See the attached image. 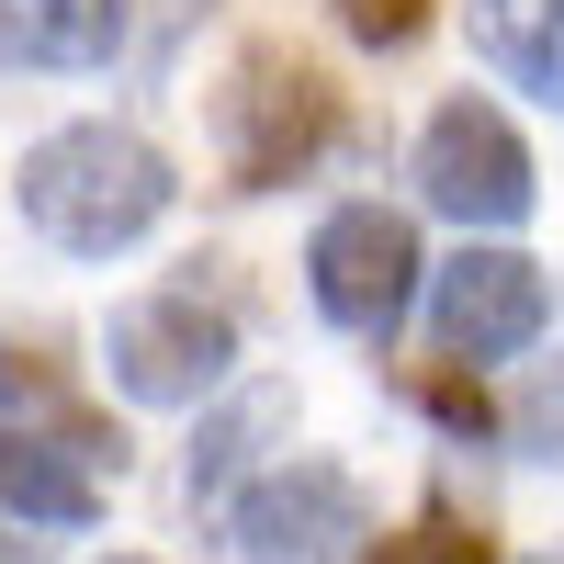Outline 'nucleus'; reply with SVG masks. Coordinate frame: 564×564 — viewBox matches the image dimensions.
Instances as JSON below:
<instances>
[{"mask_svg":"<svg viewBox=\"0 0 564 564\" xmlns=\"http://www.w3.org/2000/svg\"><path fill=\"white\" fill-rule=\"evenodd\" d=\"M475 57L564 113V0H475Z\"/></svg>","mask_w":564,"mask_h":564,"instance_id":"obj_11","label":"nucleus"},{"mask_svg":"<svg viewBox=\"0 0 564 564\" xmlns=\"http://www.w3.org/2000/svg\"><path fill=\"white\" fill-rule=\"evenodd\" d=\"M102 361L135 406H204L238 361V316L204 305V282H170V294H135L102 327Z\"/></svg>","mask_w":564,"mask_h":564,"instance_id":"obj_5","label":"nucleus"},{"mask_svg":"<svg viewBox=\"0 0 564 564\" xmlns=\"http://www.w3.org/2000/svg\"><path fill=\"white\" fill-rule=\"evenodd\" d=\"M339 135H350L339 90H327V68H305L294 45H249V57L226 68V90H215V148H226V181H238V193L305 181Z\"/></svg>","mask_w":564,"mask_h":564,"instance_id":"obj_2","label":"nucleus"},{"mask_svg":"<svg viewBox=\"0 0 564 564\" xmlns=\"http://www.w3.org/2000/svg\"><path fill=\"white\" fill-rule=\"evenodd\" d=\"M417 226L395 215V204H339L305 238V294H316V316L339 327V339H372L384 350L395 327H406V305H417Z\"/></svg>","mask_w":564,"mask_h":564,"instance_id":"obj_3","label":"nucleus"},{"mask_svg":"<svg viewBox=\"0 0 564 564\" xmlns=\"http://www.w3.org/2000/svg\"><path fill=\"white\" fill-rule=\"evenodd\" d=\"M553 327V282L520 249H463L452 271H430V339L441 361H520Z\"/></svg>","mask_w":564,"mask_h":564,"instance_id":"obj_7","label":"nucleus"},{"mask_svg":"<svg viewBox=\"0 0 564 564\" xmlns=\"http://www.w3.org/2000/svg\"><path fill=\"white\" fill-rule=\"evenodd\" d=\"M135 0H0V68L23 79H79L124 57Z\"/></svg>","mask_w":564,"mask_h":564,"instance_id":"obj_9","label":"nucleus"},{"mask_svg":"<svg viewBox=\"0 0 564 564\" xmlns=\"http://www.w3.org/2000/svg\"><path fill=\"white\" fill-rule=\"evenodd\" d=\"M0 520L12 531H90L102 520V463L57 430H0Z\"/></svg>","mask_w":564,"mask_h":564,"instance_id":"obj_8","label":"nucleus"},{"mask_svg":"<svg viewBox=\"0 0 564 564\" xmlns=\"http://www.w3.org/2000/svg\"><path fill=\"white\" fill-rule=\"evenodd\" d=\"M339 23L361 45H417V34H430V0H339Z\"/></svg>","mask_w":564,"mask_h":564,"instance_id":"obj_15","label":"nucleus"},{"mask_svg":"<svg viewBox=\"0 0 564 564\" xmlns=\"http://www.w3.org/2000/svg\"><path fill=\"white\" fill-rule=\"evenodd\" d=\"M508 441H520L531 463H553L564 475V361H542L520 395H508Z\"/></svg>","mask_w":564,"mask_h":564,"instance_id":"obj_13","label":"nucleus"},{"mask_svg":"<svg viewBox=\"0 0 564 564\" xmlns=\"http://www.w3.org/2000/svg\"><path fill=\"white\" fill-rule=\"evenodd\" d=\"M0 564H45V553H34V542H23V531H0Z\"/></svg>","mask_w":564,"mask_h":564,"instance_id":"obj_17","label":"nucleus"},{"mask_svg":"<svg viewBox=\"0 0 564 564\" xmlns=\"http://www.w3.org/2000/svg\"><path fill=\"white\" fill-rule=\"evenodd\" d=\"M282 417H294V395H282V384H238V395L204 417V430H193V508H215L226 486L249 475V463H260V441L282 430Z\"/></svg>","mask_w":564,"mask_h":564,"instance_id":"obj_12","label":"nucleus"},{"mask_svg":"<svg viewBox=\"0 0 564 564\" xmlns=\"http://www.w3.org/2000/svg\"><path fill=\"white\" fill-rule=\"evenodd\" d=\"M542 564H553V553H542Z\"/></svg>","mask_w":564,"mask_h":564,"instance_id":"obj_19","label":"nucleus"},{"mask_svg":"<svg viewBox=\"0 0 564 564\" xmlns=\"http://www.w3.org/2000/svg\"><path fill=\"white\" fill-rule=\"evenodd\" d=\"M417 193H430V215L475 226V238H508V226L542 204V181H531L520 124L463 90V102H441L430 124H417Z\"/></svg>","mask_w":564,"mask_h":564,"instance_id":"obj_4","label":"nucleus"},{"mask_svg":"<svg viewBox=\"0 0 564 564\" xmlns=\"http://www.w3.org/2000/svg\"><path fill=\"white\" fill-rule=\"evenodd\" d=\"M226 531H238V564H361L372 553V497L339 463H271Z\"/></svg>","mask_w":564,"mask_h":564,"instance_id":"obj_6","label":"nucleus"},{"mask_svg":"<svg viewBox=\"0 0 564 564\" xmlns=\"http://www.w3.org/2000/svg\"><path fill=\"white\" fill-rule=\"evenodd\" d=\"M113 564H148V553H113Z\"/></svg>","mask_w":564,"mask_h":564,"instance_id":"obj_18","label":"nucleus"},{"mask_svg":"<svg viewBox=\"0 0 564 564\" xmlns=\"http://www.w3.org/2000/svg\"><path fill=\"white\" fill-rule=\"evenodd\" d=\"M417 395H430V406L452 417V430H463V441H486V395H463V384H452V372H430V384H417Z\"/></svg>","mask_w":564,"mask_h":564,"instance_id":"obj_16","label":"nucleus"},{"mask_svg":"<svg viewBox=\"0 0 564 564\" xmlns=\"http://www.w3.org/2000/svg\"><path fill=\"white\" fill-rule=\"evenodd\" d=\"M181 204L170 159L135 124H57L23 148V226L68 260H113Z\"/></svg>","mask_w":564,"mask_h":564,"instance_id":"obj_1","label":"nucleus"},{"mask_svg":"<svg viewBox=\"0 0 564 564\" xmlns=\"http://www.w3.org/2000/svg\"><path fill=\"white\" fill-rule=\"evenodd\" d=\"M0 406H12L23 430H57V441H79L90 463H124V430H102V417L79 406V384H68L57 339H45V327H12V316H0Z\"/></svg>","mask_w":564,"mask_h":564,"instance_id":"obj_10","label":"nucleus"},{"mask_svg":"<svg viewBox=\"0 0 564 564\" xmlns=\"http://www.w3.org/2000/svg\"><path fill=\"white\" fill-rule=\"evenodd\" d=\"M361 564H497V553L463 531V520H406V531H384V542H372Z\"/></svg>","mask_w":564,"mask_h":564,"instance_id":"obj_14","label":"nucleus"}]
</instances>
